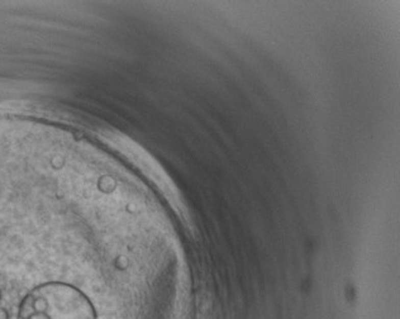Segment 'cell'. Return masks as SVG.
<instances>
[{
    "mask_svg": "<svg viewBox=\"0 0 400 319\" xmlns=\"http://www.w3.org/2000/svg\"><path fill=\"white\" fill-rule=\"evenodd\" d=\"M34 290L46 302L39 313H46L49 319H96L91 302L75 286L51 281L34 287Z\"/></svg>",
    "mask_w": 400,
    "mask_h": 319,
    "instance_id": "6da1fadb",
    "label": "cell"
},
{
    "mask_svg": "<svg viewBox=\"0 0 400 319\" xmlns=\"http://www.w3.org/2000/svg\"><path fill=\"white\" fill-rule=\"evenodd\" d=\"M34 313H36V310H34V299L32 292H30L27 297H24L22 303H20L19 314L18 315H19L20 319H28L31 315H33Z\"/></svg>",
    "mask_w": 400,
    "mask_h": 319,
    "instance_id": "7a4b0ae2",
    "label": "cell"
},
{
    "mask_svg": "<svg viewBox=\"0 0 400 319\" xmlns=\"http://www.w3.org/2000/svg\"><path fill=\"white\" fill-rule=\"evenodd\" d=\"M28 319H49V317L46 314V313L37 312V313H34L33 315H31V317Z\"/></svg>",
    "mask_w": 400,
    "mask_h": 319,
    "instance_id": "3957f363",
    "label": "cell"
},
{
    "mask_svg": "<svg viewBox=\"0 0 400 319\" xmlns=\"http://www.w3.org/2000/svg\"><path fill=\"white\" fill-rule=\"evenodd\" d=\"M0 319H9V314L7 313V310L0 308Z\"/></svg>",
    "mask_w": 400,
    "mask_h": 319,
    "instance_id": "277c9868",
    "label": "cell"
},
{
    "mask_svg": "<svg viewBox=\"0 0 400 319\" xmlns=\"http://www.w3.org/2000/svg\"><path fill=\"white\" fill-rule=\"evenodd\" d=\"M9 319H20L19 315H13V317H9Z\"/></svg>",
    "mask_w": 400,
    "mask_h": 319,
    "instance_id": "5b68a950",
    "label": "cell"
},
{
    "mask_svg": "<svg viewBox=\"0 0 400 319\" xmlns=\"http://www.w3.org/2000/svg\"><path fill=\"white\" fill-rule=\"evenodd\" d=\"M0 297H2V292H0Z\"/></svg>",
    "mask_w": 400,
    "mask_h": 319,
    "instance_id": "8992f818",
    "label": "cell"
}]
</instances>
